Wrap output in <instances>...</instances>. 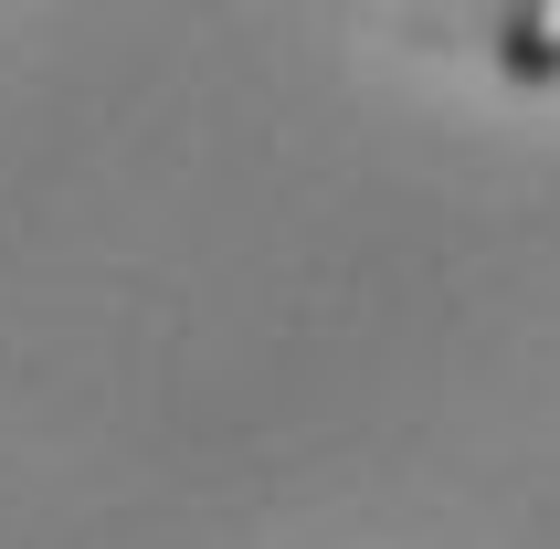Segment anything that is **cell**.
Instances as JSON below:
<instances>
[{
	"label": "cell",
	"instance_id": "6da1fadb",
	"mask_svg": "<svg viewBox=\"0 0 560 549\" xmlns=\"http://www.w3.org/2000/svg\"><path fill=\"white\" fill-rule=\"evenodd\" d=\"M498 63H508V85H560V0H518Z\"/></svg>",
	"mask_w": 560,
	"mask_h": 549
}]
</instances>
